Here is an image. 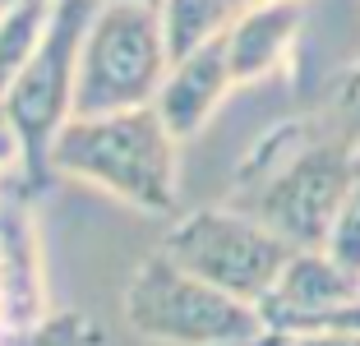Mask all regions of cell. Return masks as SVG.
Wrapping results in <instances>:
<instances>
[{
  "label": "cell",
  "instance_id": "6",
  "mask_svg": "<svg viewBox=\"0 0 360 346\" xmlns=\"http://www.w3.org/2000/svg\"><path fill=\"white\" fill-rule=\"evenodd\" d=\"M158 250L190 277L217 286L222 295H231L240 305H255V309L273 295L286 263L296 259V250L282 236H273L259 217H250L240 208L185 212V217L171 222Z\"/></svg>",
  "mask_w": 360,
  "mask_h": 346
},
{
  "label": "cell",
  "instance_id": "14",
  "mask_svg": "<svg viewBox=\"0 0 360 346\" xmlns=\"http://www.w3.org/2000/svg\"><path fill=\"white\" fill-rule=\"evenodd\" d=\"M328 254L347 268V273L360 277V158H356V180H351L347 199H342V212H338V222H333Z\"/></svg>",
  "mask_w": 360,
  "mask_h": 346
},
{
  "label": "cell",
  "instance_id": "7",
  "mask_svg": "<svg viewBox=\"0 0 360 346\" xmlns=\"http://www.w3.org/2000/svg\"><path fill=\"white\" fill-rule=\"evenodd\" d=\"M351 305H360V277L347 273L328 250H296L259 314L268 333H319Z\"/></svg>",
  "mask_w": 360,
  "mask_h": 346
},
{
  "label": "cell",
  "instance_id": "2",
  "mask_svg": "<svg viewBox=\"0 0 360 346\" xmlns=\"http://www.w3.org/2000/svg\"><path fill=\"white\" fill-rule=\"evenodd\" d=\"M51 171L84 180L139 212L176 208V134L162 125L158 106L84 120L75 115L51 148Z\"/></svg>",
  "mask_w": 360,
  "mask_h": 346
},
{
  "label": "cell",
  "instance_id": "15",
  "mask_svg": "<svg viewBox=\"0 0 360 346\" xmlns=\"http://www.w3.org/2000/svg\"><path fill=\"white\" fill-rule=\"evenodd\" d=\"M323 120H328L347 143L360 148V65L342 79V88H338V97H333V106H328Z\"/></svg>",
  "mask_w": 360,
  "mask_h": 346
},
{
  "label": "cell",
  "instance_id": "4",
  "mask_svg": "<svg viewBox=\"0 0 360 346\" xmlns=\"http://www.w3.org/2000/svg\"><path fill=\"white\" fill-rule=\"evenodd\" d=\"M171 74L162 10L139 0H102L84 37L75 84V115H116L153 106Z\"/></svg>",
  "mask_w": 360,
  "mask_h": 346
},
{
  "label": "cell",
  "instance_id": "17",
  "mask_svg": "<svg viewBox=\"0 0 360 346\" xmlns=\"http://www.w3.org/2000/svg\"><path fill=\"white\" fill-rule=\"evenodd\" d=\"M10 5H19V0H0V10H10Z\"/></svg>",
  "mask_w": 360,
  "mask_h": 346
},
{
  "label": "cell",
  "instance_id": "18",
  "mask_svg": "<svg viewBox=\"0 0 360 346\" xmlns=\"http://www.w3.org/2000/svg\"><path fill=\"white\" fill-rule=\"evenodd\" d=\"M139 5H162V0H139Z\"/></svg>",
  "mask_w": 360,
  "mask_h": 346
},
{
  "label": "cell",
  "instance_id": "9",
  "mask_svg": "<svg viewBox=\"0 0 360 346\" xmlns=\"http://www.w3.org/2000/svg\"><path fill=\"white\" fill-rule=\"evenodd\" d=\"M300 23H305V0H255L250 10L236 14V23L226 28V56H231L236 88L259 84L273 70H282Z\"/></svg>",
  "mask_w": 360,
  "mask_h": 346
},
{
  "label": "cell",
  "instance_id": "3",
  "mask_svg": "<svg viewBox=\"0 0 360 346\" xmlns=\"http://www.w3.org/2000/svg\"><path fill=\"white\" fill-rule=\"evenodd\" d=\"M120 314L129 333L153 346H250L268 333L255 305H240L190 277L162 250H153L125 282Z\"/></svg>",
  "mask_w": 360,
  "mask_h": 346
},
{
  "label": "cell",
  "instance_id": "13",
  "mask_svg": "<svg viewBox=\"0 0 360 346\" xmlns=\"http://www.w3.org/2000/svg\"><path fill=\"white\" fill-rule=\"evenodd\" d=\"M0 346H106V337L97 319L60 309V314H42L19 328H0Z\"/></svg>",
  "mask_w": 360,
  "mask_h": 346
},
{
  "label": "cell",
  "instance_id": "16",
  "mask_svg": "<svg viewBox=\"0 0 360 346\" xmlns=\"http://www.w3.org/2000/svg\"><path fill=\"white\" fill-rule=\"evenodd\" d=\"M226 5H231V10H250V5H255V0H226Z\"/></svg>",
  "mask_w": 360,
  "mask_h": 346
},
{
  "label": "cell",
  "instance_id": "11",
  "mask_svg": "<svg viewBox=\"0 0 360 346\" xmlns=\"http://www.w3.org/2000/svg\"><path fill=\"white\" fill-rule=\"evenodd\" d=\"M162 32H167V51H171V65L194 56L199 46L226 37V28L236 23V14L226 0H162Z\"/></svg>",
  "mask_w": 360,
  "mask_h": 346
},
{
  "label": "cell",
  "instance_id": "8",
  "mask_svg": "<svg viewBox=\"0 0 360 346\" xmlns=\"http://www.w3.org/2000/svg\"><path fill=\"white\" fill-rule=\"evenodd\" d=\"M236 88V74H231V56H226V37H217V42L199 46L194 56H185V60L171 65L167 84H162L158 93V115L162 125L180 139H194L203 125L212 120V111L226 102V93Z\"/></svg>",
  "mask_w": 360,
  "mask_h": 346
},
{
  "label": "cell",
  "instance_id": "10",
  "mask_svg": "<svg viewBox=\"0 0 360 346\" xmlns=\"http://www.w3.org/2000/svg\"><path fill=\"white\" fill-rule=\"evenodd\" d=\"M0 309L5 328L42 319V286H37V245L23 199H0Z\"/></svg>",
  "mask_w": 360,
  "mask_h": 346
},
{
  "label": "cell",
  "instance_id": "5",
  "mask_svg": "<svg viewBox=\"0 0 360 346\" xmlns=\"http://www.w3.org/2000/svg\"><path fill=\"white\" fill-rule=\"evenodd\" d=\"M102 0H60L51 14V28L37 42L10 93H5V115L19 139V162L28 185H42L51 176V148L60 129L75 120V84H79V56L84 37L93 28Z\"/></svg>",
  "mask_w": 360,
  "mask_h": 346
},
{
  "label": "cell",
  "instance_id": "19",
  "mask_svg": "<svg viewBox=\"0 0 360 346\" xmlns=\"http://www.w3.org/2000/svg\"><path fill=\"white\" fill-rule=\"evenodd\" d=\"M0 102H5V97H0Z\"/></svg>",
  "mask_w": 360,
  "mask_h": 346
},
{
  "label": "cell",
  "instance_id": "12",
  "mask_svg": "<svg viewBox=\"0 0 360 346\" xmlns=\"http://www.w3.org/2000/svg\"><path fill=\"white\" fill-rule=\"evenodd\" d=\"M56 5L60 0H19L10 10H0V97L10 93L14 74L28 65V56L46 37Z\"/></svg>",
  "mask_w": 360,
  "mask_h": 346
},
{
  "label": "cell",
  "instance_id": "1",
  "mask_svg": "<svg viewBox=\"0 0 360 346\" xmlns=\"http://www.w3.org/2000/svg\"><path fill=\"white\" fill-rule=\"evenodd\" d=\"M356 158L360 148L328 120H286L245 158L231 208L259 217L291 250H328Z\"/></svg>",
  "mask_w": 360,
  "mask_h": 346
}]
</instances>
